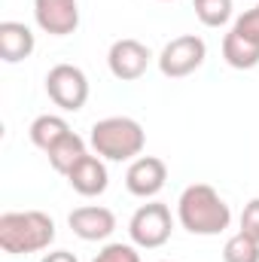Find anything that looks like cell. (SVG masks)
<instances>
[{
	"label": "cell",
	"instance_id": "obj_9",
	"mask_svg": "<svg viewBox=\"0 0 259 262\" xmlns=\"http://www.w3.org/2000/svg\"><path fill=\"white\" fill-rule=\"evenodd\" d=\"M37 28L49 37H67L79 28V3L76 0H34Z\"/></svg>",
	"mask_w": 259,
	"mask_h": 262
},
{
	"label": "cell",
	"instance_id": "obj_3",
	"mask_svg": "<svg viewBox=\"0 0 259 262\" xmlns=\"http://www.w3.org/2000/svg\"><path fill=\"white\" fill-rule=\"evenodd\" d=\"M89 146L107 162H134L146 146V131L131 116H107L92 125Z\"/></svg>",
	"mask_w": 259,
	"mask_h": 262
},
{
	"label": "cell",
	"instance_id": "obj_11",
	"mask_svg": "<svg viewBox=\"0 0 259 262\" xmlns=\"http://www.w3.org/2000/svg\"><path fill=\"white\" fill-rule=\"evenodd\" d=\"M67 183L73 186V192L85 198H95V195H104L107 186H110V174H107V165L101 156H85L70 174H67Z\"/></svg>",
	"mask_w": 259,
	"mask_h": 262
},
{
	"label": "cell",
	"instance_id": "obj_5",
	"mask_svg": "<svg viewBox=\"0 0 259 262\" xmlns=\"http://www.w3.org/2000/svg\"><path fill=\"white\" fill-rule=\"evenodd\" d=\"M46 95L55 107L76 113L89 101V76L76 64H55L46 73Z\"/></svg>",
	"mask_w": 259,
	"mask_h": 262
},
{
	"label": "cell",
	"instance_id": "obj_10",
	"mask_svg": "<svg viewBox=\"0 0 259 262\" xmlns=\"http://www.w3.org/2000/svg\"><path fill=\"white\" fill-rule=\"evenodd\" d=\"M67 226L82 241H107L116 232V213L110 207H101V204H85V207L70 210Z\"/></svg>",
	"mask_w": 259,
	"mask_h": 262
},
{
	"label": "cell",
	"instance_id": "obj_18",
	"mask_svg": "<svg viewBox=\"0 0 259 262\" xmlns=\"http://www.w3.org/2000/svg\"><path fill=\"white\" fill-rule=\"evenodd\" d=\"M137 250H140V247H134V244L113 241V244H104L92 262H140V253H137Z\"/></svg>",
	"mask_w": 259,
	"mask_h": 262
},
{
	"label": "cell",
	"instance_id": "obj_4",
	"mask_svg": "<svg viewBox=\"0 0 259 262\" xmlns=\"http://www.w3.org/2000/svg\"><path fill=\"white\" fill-rule=\"evenodd\" d=\"M174 232V220L168 204L162 201H146L134 210V216L128 220V238L134 247L140 250H159L171 241Z\"/></svg>",
	"mask_w": 259,
	"mask_h": 262
},
{
	"label": "cell",
	"instance_id": "obj_13",
	"mask_svg": "<svg viewBox=\"0 0 259 262\" xmlns=\"http://www.w3.org/2000/svg\"><path fill=\"white\" fill-rule=\"evenodd\" d=\"M223 58L226 64L235 67V70H253L259 64V40L241 34V31H229L223 37Z\"/></svg>",
	"mask_w": 259,
	"mask_h": 262
},
{
	"label": "cell",
	"instance_id": "obj_6",
	"mask_svg": "<svg viewBox=\"0 0 259 262\" xmlns=\"http://www.w3.org/2000/svg\"><path fill=\"white\" fill-rule=\"evenodd\" d=\"M204 58H207V43L195 34H183L165 43V49L159 52V70L168 79H183L204 64Z\"/></svg>",
	"mask_w": 259,
	"mask_h": 262
},
{
	"label": "cell",
	"instance_id": "obj_20",
	"mask_svg": "<svg viewBox=\"0 0 259 262\" xmlns=\"http://www.w3.org/2000/svg\"><path fill=\"white\" fill-rule=\"evenodd\" d=\"M232 28H235V31H241V34H247V37H253V40H259V6L247 9L244 15H238Z\"/></svg>",
	"mask_w": 259,
	"mask_h": 262
},
{
	"label": "cell",
	"instance_id": "obj_12",
	"mask_svg": "<svg viewBox=\"0 0 259 262\" xmlns=\"http://www.w3.org/2000/svg\"><path fill=\"white\" fill-rule=\"evenodd\" d=\"M34 46H37L34 31L25 21H0V58L6 64H18L31 58Z\"/></svg>",
	"mask_w": 259,
	"mask_h": 262
},
{
	"label": "cell",
	"instance_id": "obj_14",
	"mask_svg": "<svg viewBox=\"0 0 259 262\" xmlns=\"http://www.w3.org/2000/svg\"><path fill=\"white\" fill-rule=\"evenodd\" d=\"M46 156H49V165H52L58 174H64V177H67V174H70V171L85 159V156H89V146H85V140H82L79 134H73V131H70V134H64V137H61V140L46 152Z\"/></svg>",
	"mask_w": 259,
	"mask_h": 262
},
{
	"label": "cell",
	"instance_id": "obj_2",
	"mask_svg": "<svg viewBox=\"0 0 259 262\" xmlns=\"http://www.w3.org/2000/svg\"><path fill=\"white\" fill-rule=\"evenodd\" d=\"M55 241V220L43 210H6L0 216V247L12 256L49 250Z\"/></svg>",
	"mask_w": 259,
	"mask_h": 262
},
{
	"label": "cell",
	"instance_id": "obj_16",
	"mask_svg": "<svg viewBox=\"0 0 259 262\" xmlns=\"http://www.w3.org/2000/svg\"><path fill=\"white\" fill-rule=\"evenodd\" d=\"M195 15L204 28H223L232 21V0H195Z\"/></svg>",
	"mask_w": 259,
	"mask_h": 262
},
{
	"label": "cell",
	"instance_id": "obj_21",
	"mask_svg": "<svg viewBox=\"0 0 259 262\" xmlns=\"http://www.w3.org/2000/svg\"><path fill=\"white\" fill-rule=\"evenodd\" d=\"M40 262H79V259H76L70 250H52V253H46Z\"/></svg>",
	"mask_w": 259,
	"mask_h": 262
},
{
	"label": "cell",
	"instance_id": "obj_23",
	"mask_svg": "<svg viewBox=\"0 0 259 262\" xmlns=\"http://www.w3.org/2000/svg\"><path fill=\"white\" fill-rule=\"evenodd\" d=\"M256 6H259V3H256Z\"/></svg>",
	"mask_w": 259,
	"mask_h": 262
},
{
	"label": "cell",
	"instance_id": "obj_15",
	"mask_svg": "<svg viewBox=\"0 0 259 262\" xmlns=\"http://www.w3.org/2000/svg\"><path fill=\"white\" fill-rule=\"evenodd\" d=\"M28 134H31V143H34V146H40L43 152H49V149L64 137V134H70V125H67L64 116L43 113V116H37V119L31 122Z\"/></svg>",
	"mask_w": 259,
	"mask_h": 262
},
{
	"label": "cell",
	"instance_id": "obj_22",
	"mask_svg": "<svg viewBox=\"0 0 259 262\" xmlns=\"http://www.w3.org/2000/svg\"><path fill=\"white\" fill-rule=\"evenodd\" d=\"M165 262H171V259H165Z\"/></svg>",
	"mask_w": 259,
	"mask_h": 262
},
{
	"label": "cell",
	"instance_id": "obj_19",
	"mask_svg": "<svg viewBox=\"0 0 259 262\" xmlns=\"http://www.w3.org/2000/svg\"><path fill=\"white\" fill-rule=\"evenodd\" d=\"M238 232H244L247 238L259 241V198H250L244 204V210H241V229Z\"/></svg>",
	"mask_w": 259,
	"mask_h": 262
},
{
	"label": "cell",
	"instance_id": "obj_17",
	"mask_svg": "<svg viewBox=\"0 0 259 262\" xmlns=\"http://www.w3.org/2000/svg\"><path fill=\"white\" fill-rule=\"evenodd\" d=\"M223 262H259V241L247 238L244 232L232 235L223 247Z\"/></svg>",
	"mask_w": 259,
	"mask_h": 262
},
{
	"label": "cell",
	"instance_id": "obj_1",
	"mask_svg": "<svg viewBox=\"0 0 259 262\" xmlns=\"http://www.w3.org/2000/svg\"><path fill=\"white\" fill-rule=\"evenodd\" d=\"M177 220L189 235L210 238V235H220V232L229 229L232 210H229V204L223 201V195L213 186L192 183L177 198Z\"/></svg>",
	"mask_w": 259,
	"mask_h": 262
},
{
	"label": "cell",
	"instance_id": "obj_8",
	"mask_svg": "<svg viewBox=\"0 0 259 262\" xmlns=\"http://www.w3.org/2000/svg\"><path fill=\"white\" fill-rule=\"evenodd\" d=\"M168 183V165L159 156H137L125 171V189L134 198H156Z\"/></svg>",
	"mask_w": 259,
	"mask_h": 262
},
{
	"label": "cell",
	"instance_id": "obj_7",
	"mask_svg": "<svg viewBox=\"0 0 259 262\" xmlns=\"http://www.w3.org/2000/svg\"><path fill=\"white\" fill-rule=\"evenodd\" d=\"M149 61H153L149 49H146L140 40H134V37L116 40V43L110 46V52H107V67H110V73H113L116 79H122V82L140 79V76L146 73Z\"/></svg>",
	"mask_w": 259,
	"mask_h": 262
}]
</instances>
